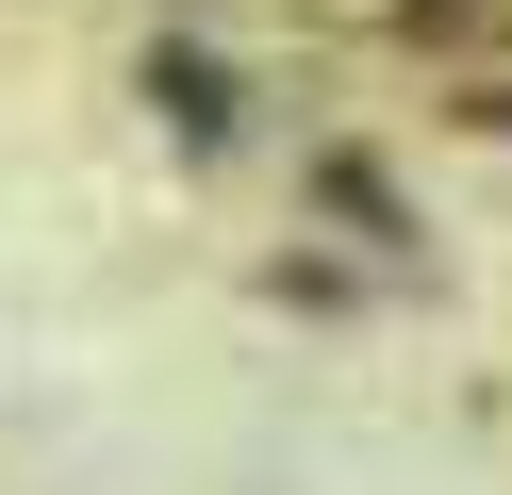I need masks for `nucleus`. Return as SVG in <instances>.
<instances>
[{
	"label": "nucleus",
	"mask_w": 512,
	"mask_h": 495,
	"mask_svg": "<svg viewBox=\"0 0 512 495\" xmlns=\"http://www.w3.org/2000/svg\"><path fill=\"white\" fill-rule=\"evenodd\" d=\"M430 17H463V33H512V0H430Z\"/></svg>",
	"instance_id": "obj_1"
},
{
	"label": "nucleus",
	"mask_w": 512,
	"mask_h": 495,
	"mask_svg": "<svg viewBox=\"0 0 512 495\" xmlns=\"http://www.w3.org/2000/svg\"><path fill=\"white\" fill-rule=\"evenodd\" d=\"M314 17H430V0H314Z\"/></svg>",
	"instance_id": "obj_2"
}]
</instances>
